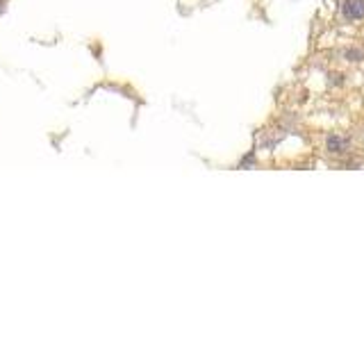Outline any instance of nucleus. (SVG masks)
I'll use <instances>...</instances> for the list:
<instances>
[{
    "instance_id": "nucleus-1",
    "label": "nucleus",
    "mask_w": 364,
    "mask_h": 341,
    "mask_svg": "<svg viewBox=\"0 0 364 341\" xmlns=\"http://www.w3.org/2000/svg\"><path fill=\"white\" fill-rule=\"evenodd\" d=\"M342 11L348 21H358V18L364 16V0H346Z\"/></svg>"
},
{
    "instance_id": "nucleus-2",
    "label": "nucleus",
    "mask_w": 364,
    "mask_h": 341,
    "mask_svg": "<svg viewBox=\"0 0 364 341\" xmlns=\"http://www.w3.org/2000/svg\"><path fill=\"white\" fill-rule=\"evenodd\" d=\"M348 137H339V134H332V137H328V141H326V148H328V153H332V155H337V153H346L348 150Z\"/></svg>"
}]
</instances>
